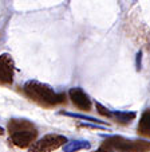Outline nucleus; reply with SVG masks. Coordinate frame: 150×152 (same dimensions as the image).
Masks as SVG:
<instances>
[{
    "instance_id": "1",
    "label": "nucleus",
    "mask_w": 150,
    "mask_h": 152,
    "mask_svg": "<svg viewBox=\"0 0 150 152\" xmlns=\"http://www.w3.org/2000/svg\"><path fill=\"white\" fill-rule=\"evenodd\" d=\"M23 92L31 101L39 104L43 108H54L59 104L66 102L64 93H58L51 86L39 81H27L23 86Z\"/></svg>"
},
{
    "instance_id": "2",
    "label": "nucleus",
    "mask_w": 150,
    "mask_h": 152,
    "mask_svg": "<svg viewBox=\"0 0 150 152\" xmlns=\"http://www.w3.org/2000/svg\"><path fill=\"white\" fill-rule=\"evenodd\" d=\"M9 143L17 148H28L38 137V129L31 121L23 118H12L8 121Z\"/></svg>"
},
{
    "instance_id": "3",
    "label": "nucleus",
    "mask_w": 150,
    "mask_h": 152,
    "mask_svg": "<svg viewBox=\"0 0 150 152\" xmlns=\"http://www.w3.org/2000/svg\"><path fill=\"white\" fill-rule=\"evenodd\" d=\"M103 147L113 152H149L150 143L143 140H128L121 136H111L103 143Z\"/></svg>"
},
{
    "instance_id": "4",
    "label": "nucleus",
    "mask_w": 150,
    "mask_h": 152,
    "mask_svg": "<svg viewBox=\"0 0 150 152\" xmlns=\"http://www.w3.org/2000/svg\"><path fill=\"white\" fill-rule=\"evenodd\" d=\"M66 144H67V139L64 136L50 133V135H46L38 141H35L28 148V152H52Z\"/></svg>"
},
{
    "instance_id": "5",
    "label": "nucleus",
    "mask_w": 150,
    "mask_h": 152,
    "mask_svg": "<svg viewBox=\"0 0 150 152\" xmlns=\"http://www.w3.org/2000/svg\"><path fill=\"white\" fill-rule=\"evenodd\" d=\"M15 62L12 57L7 53L0 55V85L9 86L14 82Z\"/></svg>"
},
{
    "instance_id": "6",
    "label": "nucleus",
    "mask_w": 150,
    "mask_h": 152,
    "mask_svg": "<svg viewBox=\"0 0 150 152\" xmlns=\"http://www.w3.org/2000/svg\"><path fill=\"white\" fill-rule=\"evenodd\" d=\"M68 96H70V100L72 101V104L77 106L78 109L80 110H87L91 109V100L85 92H83L80 88H72L68 92Z\"/></svg>"
},
{
    "instance_id": "7",
    "label": "nucleus",
    "mask_w": 150,
    "mask_h": 152,
    "mask_svg": "<svg viewBox=\"0 0 150 152\" xmlns=\"http://www.w3.org/2000/svg\"><path fill=\"white\" fill-rule=\"evenodd\" d=\"M137 131H138V133L141 136L150 139V109L145 110L142 113L141 118H139L138 126H137Z\"/></svg>"
},
{
    "instance_id": "8",
    "label": "nucleus",
    "mask_w": 150,
    "mask_h": 152,
    "mask_svg": "<svg viewBox=\"0 0 150 152\" xmlns=\"http://www.w3.org/2000/svg\"><path fill=\"white\" fill-rule=\"evenodd\" d=\"M134 117H136V113H125V112L114 113V118H115V120H118L117 123H121V124L130 123Z\"/></svg>"
},
{
    "instance_id": "9",
    "label": "nucleus",
    "mask_w": 150,
    "mask_h": 152,
    "mask_svg": "<svg viewBox=\"0 0 150 152\" xmlns=\"http://www.w3.org/2000/svg\"><path fill=\"white\" fill-rule=\"evenodd\" d=\"M87 148L88 144L87 143H82V141H72V143H67L64 145V151L66 152H72V151H78L80 148Z\"/></svg>"
},
{
    "instance_id": "10",
    "label": "nucleus",
    "mask_w": 150,
    "mask_h": 152,
    "mask_svg": "<svg viewBox=\"0 0 150 152\" xmlns=\"http://www.w3.org/2000/svg\"><path fill=\"white\" fill-rule=\"evenodd\" d=\"M95 106H96V110H98L99 113L102 116H106V117H114V113L113 112H110V110L107 109V108H105L103 105H101V104H95Z\"/></svg>"
},
{
    "instance_id": "11",
    "label": "nucleus",
    "mask_w": 150,
    "mask_h": 152,
    "mask_svg": "<svg viewBox=\"0 0 150 152\" xmlns=\"http://www.w3.org/2000/svg\"><path fill=\"white\" fill-rule=\"evenodd\" d=\"M95 152H113V151H110V149H107V148H105V147H101V148H99V149H96V151Z\"/></svg>"
},
{
    "instance_id": "12",
    "label": "nucleus",
    "mask_w": 150,
    "mask_h": 152,
    "mask_svg": "<svg viewBox=\"0 0 150 152\" xmlns=\"http://www.w3.org/2000/svg\"><path fill=\"white\" fill-rule=\"evenodd\" d=\"M3 133H4V129H3V128H1V126H0V136L3 135Z\"/></svg>"
}]
</instances>
